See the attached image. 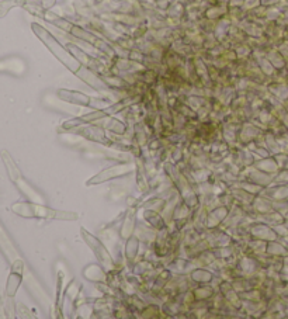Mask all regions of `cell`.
I'll return each instance as SVG.
<instances>
[{
  "label": "cell",
  "instance_id": "6da1fadb",
  "mask_svg": "<svg viewBox=\"0 0 288 319\" xmlns=\"http://www.w3.org/2000/svg\"><path fill=\"white\" fill-rule=\"evenodd\" d=\"M14 214L24 218H41V220H62V221H75L77 214L70 211H56L38 202H14L12 205Z\"/></svg>",
  "mask_w": 288,
  "mask_h": 319
},
{
  "label": "cell",
  "instance_id": "7a4b0ae2",
  "mask_svg": "<svg viewBox=\"0 0 288 319\" xmlns=\"http://www.w3.org/2000/svg\"><path fill=\"white\" fill-rule=\"evenodd\" d=\"M2 159H3V162H5V166H6L7 174H9L10 180L13 181L14 184L17 186V188L20 190L21 193L26 195L30 201L38 202V204H44V198H42L41 195L35 191L34 188L28 184L27 181L24 180V177H23V174H21L20 169L17 167L16 162H14L13 158L9 155L7 151H2Z\"/></svg>",
  "mask_w": 288,
  "mask_h": 319
},
{
  "label": "cell",
  "instance_id": "3957f363",
  "mask_svg": "<svg viewBox=\"0 0 288 319\" xmlns=\"http://www.w3.org/2000/svg\"><path fill=\"white\" fill-rule=\"evenodd\" d=\"M0 249L5 253V256L7 257V260L12 263V271H17V273H24L26 270V264L24 260L21 259L20 253L17 252L16 246L12 242V239L7 235L6 229L2 227L0 224Z\"/></svg>",
  "mask_w": 288,
  "mask_h": 319
},
{
  "label": "cell",
  "instance_id": "277c9868",
  "mask_svg": "<svg viewBox=\"0 0 288 319\" xmlns=\"http://www.w3.org/2000/svg\"><path fill=\"white\" fill-rule=\"evenodd\" d=\"M82 235H83L84 241L91 248V250L94 252V255L98 259V262L103 264V267L105 269H114V262H112L111 256L108 253V250L105 249V246L103 243L98 241L96 236H93L89 232H86V229H82Z\"/></svg>",
  "mask_w": 288,
  "mask_h": 319
},
{
  "label": "cell",
  "instance_id": "5b68a950",
  "mask_svg": "<svg viewBox=\"0 0 288 319\" xmlns=\"http://www.w3.org/2000/svg\"><path fill=\"white\" fill-rule=\"evenodd\" d=\"M133 169L135 167L131 163L107 167L103 172L96 174L91 180L87 181V184H97V183H104V181L110 180V179H117V177H121V176H128V174L132 173Z\"/></svg>",
  "mask_w": 288,
  "mask_h": 319
},
{
  "label": "cell",
  "instance_id": "8992f818",
  "mask_svg": "<svg viewBox=\"0 0 288 319\" xmlns=\"http://www.w3.org/2000/svg\"><path fill=\"white\" fill-rule=\"evenodd\" d=\"M58 96L65 100L69 101L73 104L79 105H90V97H87L83 93H77V91H70V90H59Z\"/></svg>",
  "mask_w": 288,
  "mask_h": 319
},
{
  "label": "cell",
  "instance_id": "52a82bcc",
  "mask_svg": "<svg viewBox=\"0 0 288 319\" xmlns=\"http://www.w3.org/2000/svg\"><path fill=\"white\" fill-rule=\"evenodd\" d=\"M21 278H23L21 273L12 271V274L9 277V281H7V295L9 297H13L14 294L17 292V288H19V285L21 283Z\"/></svg>",
  "mask_w": 288,
  "mask_h": 319
}]
</instances>
